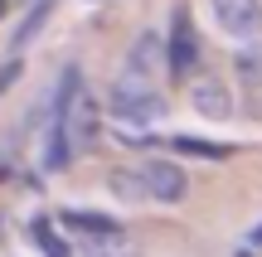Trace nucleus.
<instances>
[{
    "mask_svg": "<svg viewBox=\"0 0 262 257\" xmlns=\"http://www.w3.org/2000/svg\"><path fill=\"white\" fill-rule=\"evenodd\" d=\"M54 116L63 122L68 155L97 151V141H102V112H97V97L88 92L78 68H63V83H58V92H54Z\"/></svg>",
    "mask_w": 262,
    "mask_h": 257,
    "instance_id": "f257e3e1",
    "label": "nucleus"
},
{
    "mask_svg": "<svg viewBox=\"0 0 262 257\" xmlns=\"http://www.w3.org/2000/svg\"><path fill=\"white\" fill-rule=\"evenodd\" d=\"M107 107L122 126H150L165 116V97L156 92V78H131V73L112 78V102Z\"/></svg>",
    "mask_w": 262,
    "mask_h": 257,
    "instance_id": "f03ea898",
    "label": "nucleus"
},
{
    "mask_svg": "<svg viewBox=\"0 0 262 257\" xmlns=\"http://www.w3.org/2000/svg\"><path fill=\"white\" fill-rule=\"evenodd\" d=\"M136 180H141V194L156 199V204H175V199H185V190H189V175L180 170L175 160H146L136 170Z\"/></svg>",
    "mask_w": 262,
    "mask_h": 257,
    "instance_id": "7ed1b4c3",
    "label": "nucleus"
},
{
    "mask_svg": "<svg viewBox=\"0 0 262 257\" xmlns=\"http://www.w3.org/2000/svg\"><path fill=\"white\" fill-rule=\"evenodd\" d=\"M228 39H262V0H209Z\"/></svg>",
    "mask_w": 262,
    "mask_h": 257,
    "instance_id": "20e7f679",
    "label": "nucleus"
},
{
    "mask_svg": "<svg viewBox=\"0 0 262 257\" xmlns=\"http://www.w3.org/2000/svg\"><path fill=\"white\" fill-rule=\"evenodd\" d=\"M165 58H170V73L175 78H189V68L199 63V34H194V25H189V10H175V19H170Z\"/></svg>",
    "mask_w": 262,
    "mask_h": 257,
    "instance_id": "39448f33",
    "label": "nucleus"
},
{
    "mask_svg": "<svg viewBox=\"0 0 262 257\" xmlns=\"http://www.w3.org/2000/svg\"><path fill=\"white\" fill-rule=\"evenodd\" d=\"M189 102H194V112L209 116V122H224V116H233V97H228V87L219 83V78H194V87H189Z\"/></svg>",
    "mask_w": 262,
    "mask_h": 257,
    "instance_id": "423d86ee",
    "label": "nucleus"
},
{
    "mask_svg": "<svg viewBox=\"0 0 262 257\" xmlns=\"http://www.w3.org/2000/svg\"><path fill=\"white\" fill-rule=\"evenodd\" d=\"M160 58H165V44L156 39V29H141L136 44L126 49L122 73H131V78H156V63H160Z\"/></svg>",
    "mask_w": 262,
    "mask_h": 257,
    "instance_id": "0eeeda50",
    "label": "nucleus"
},
{
    "mask_svg": "<svg viewBox=\"0 0 262 257\" xmlns=\"http://www.w3.org/2000/svg\"><path fill=\"white\" fill-rule=\"evenodd\" d=\"M233 68H238V83H243V92L253 97V112L262 116V44H257V39H243V49H238Z\"/></svg>",
    "mask_w": 262,
    "mask_h": 257,
    "instance_id": "6e6552de",
    "label": "nucleus"
},
{
    "mask_svg": "<svg viewBox=\"0 0 262 257\" xmlns=\"http://www.w3.org/2000/svg\"><path fill=\"white\" fill-rule=\"evenodd\" d=\"M63 223H68V228H78V233H93V238H122L117 219H102V214H93V209H68Z\"/></svg>",
    "mask_w": 262,
    "mask_h": 257,
    "instance_id": "1a4fd4ad",
    "label": "nucleus"
},
{
    "mask_svg": "<svg viewBox=\"0 0 262 257\" xmlns=\"http://www.w3.org/2000/svg\"><path fill=\"white\" fill-rule=\"evenodd\" d=\"M34 238H39V248H44V257H68V243L54 233V223L34 219Z\"/></svg>",
    "mask_w": 262,
    "mask_h": 257,
    "instance_id": "9d476101",
    "label": "nucleus"
},
{
    "mask_svg": "<svg viewBox=\"0 0 262 257\" xmlns=\"http://www.w3.org/2000/svg\"><path fill=\"white\" fill-rule=\"evenodd\" d=\"M175 141V151H185V155H204V160H224V146H209V141H194V136H170Z\"/></svg>",
    "mask_w": 262,
    "mask_h": 257,
    "instance_id": "9b49d317",
    "label": "nucleus"
},
{
    "mask_svg": "<svg viewBox=\"0 0 262 257\" xmlns=\"http://www.w3.org/2000/svg\"><path fill=\"white\" fill-rule=\"evenodd\" d=\"M44 15H49V0H39V5L29 10V19H25V29H19V34H15V49H25L29 39L39 34V25H44Z\"/></svg>",
    "mask_w": 262,
    "mask_h": 257,
    "instance_id": "f8f14e48",
    "label": "nucleus"
},
{
    "mask_svg": "<svg viewBox=\"0 0 262 257\" xmlns=\"http://www.w3.org/2000/svg\"><path fill=\"white\" fill-rule=\"evenodd\" d=\"M112 190H117V194H126V199H146V194H141L136 170H112Z\"/></svg>",
    "mask_w": 262,
    "mask_h": 257,
    "instance_id": "ddd939ff",
    "label": "nucleus"
},
{
    "mask_svg": "<svg viewBox=\"0 0 262 257\" xmlns=\"http://www.w3.org/2000/svg\"><path fill=\"white\" fill-rule=\"evenodd\" d=\"M248 243H257V248H262V223H257V228H253V233H248Z\"/></svg>",
    "mask_w": 262,
    "mask_h": 257,
    "instance_id": "4468645a",
    "label": "nucleus"
},
{
    "mask_svg": "<svg viewBox=\"0 0 262 257\" xmlns=\"http://www.w3.org/2000/svg\"><path fill=\"white\" fill-rule=\"evenodd\" d=\"M0 15H5V0H0Z\"/></svg>",
    "mask_w": 262,
    "mask_h": 257,
    "instance_id": "2eb2a0df",
    "label": "nucleus"
}]
</instances>
